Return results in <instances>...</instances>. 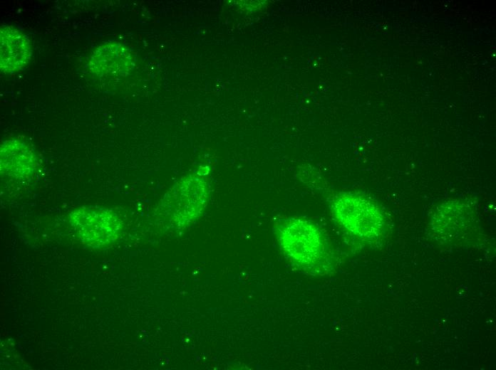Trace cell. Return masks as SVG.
<instances>
[{
	"instance_id": "5b68a950",
	"label": "cell",
	"mask_w": 496,
	"mask_h": 370,
	"mask_svg": "<svg viewBox=\"0 0 496 370\" xmlns=\"http://www.w3.org/2000/svg\"><path fill=\"white\" fill-rule=\"evenodd\" d=\"M31 56V43L24 33L11 25L1 27L0 68L3 73L13 74L22 70Z\"/></svg>"
},
{
	"instance_id": "7a4b0ae2",
	"label": "cell",
	"mask_w": 496,
	"mask_h": 370,
	"mask_svg": "<svg viewBox=\"0 0 496 370\" xmlns=\"http://www.w3.org/2000/svg\"><path fill=\"white\" fill-rule=\"evenodd\" d=\"M337 222L357 238L371 241L383 233L384 218L378 206L370 199L353 193H340L331 201Z\"/></svg>"
},
{
	"instance_id": "52a82bcc",
	"label": "cell",
	"mask_w": 496,
	"mask_h": 370,
	"mask_svg": "<svg viewBox=\"0 0 496 370\" xmlns=\"http://www.w3.org/2000/svg\"><path fill=\"white\" fill-rule=\"evenodd\" d=\"M1 172L21 179L33 174L36 157L31 144L20 137L4 141L0 148Z\"/></svg>"
},
{
	"instance_id": "6da1fadb",
	"label": "cell",
	"mask_w": 496,
	"mask_h": 370,
	"mask_svg": "<svg viewBox=\"0 0 496 370\" xmlns=\"http://www.w3.org/2000/svg\"><path fill=\"white\" fill-rule=\"evenodd\" d=\"M279 245L286 258L297 268L321 273L329 265V249L322 232L312 222L289 218L276 226Z\"/></svg>"
},
{
	"instance_id": "8992f818",
	"label": "cell",
	"mask_w": 496,
	"mask_h": 370,
	"mask_svg": "<svg viewBox=\"0 0 496 370\" xmlns=\"http://www.w3.org/2000/svg\"><path fill=\"white\" fill-rule=\"evenodd\" d=\"M135 53L127 46L117 41L105 42L92 53L89 67L100 76L121 75L135 66Z\"/></svg>"
},
{
	"instance_id": "277c9868",
	"label": "cell",
	"mask_w": 496,
	"mask_h": 370,
	"mask_svg": "<svg viewBox=\"0 0 496 370\" xmlns=\"http://www.w3.org/2000/svg\"><path fill=\"white\" fill-rule=\"evenodd\" d=\"M69 221L81 241L93 248L113 243L121 229L117 214L106 208L80 207L69 214Z\"/></svg>"
},
{
	"instance_id": "3957f363",
	"label": "cell",
	"mask_w": 496,
	"mask_h": 370,
	"mask_svg": "<svg viewBox=\"0 0 496 370\" xmlns=\"http://www.w3.org/2000/svg\"><path fill=\"white\" fill-rule=\"evenodd\" d=\"M205 179L189 175L180 179L166 194L163 207L174 226L182 227L201 214L209 199Z\"/></svg>"
}]
</instances>
